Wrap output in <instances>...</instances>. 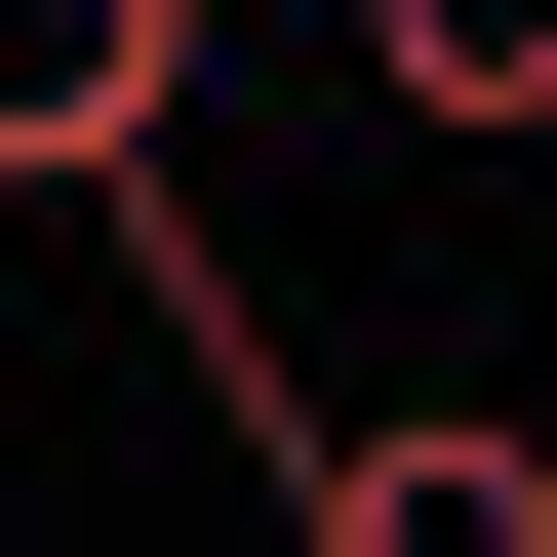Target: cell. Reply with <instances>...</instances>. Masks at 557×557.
<instances>
[{
	"label": "cell",
	"instance_id": "1",
	"mask_svg": "<svg viewBox=\"0 0 557 557\" xmlns=\"http://www.w3.org/2000/svg\"><path fill=\"white\" fill-rule=\"evenodd\" d=\"M278 557H557L518 398H278Z\"/></svg>",
	"mask_w": 557,
	"mask_h": 557
},
{
	"label": "cell",
	"instance_id": "2",
	"mask_svg": "<svg viewBox=\"0 0 557 557\" xmlns=\"http://www.w3.org/2000/svg\"><path fill=\"white\" fill-rule=\"evenodd\" d=\"M199 120V0H0V199L40 160H160Z\"/></svg>",
	"mask_w": 557,
	"mask_h": 557
},
{
	"label": "cell",
	"instance_id": "3",
	"mask_svg": "<svg viewBox=\"0 0 557 557\" xmlns=\"http://www.w3.org/2000/svg\"><path fill=\"white\" fill-rule=\"evenodd\" d=\"M359 81L438 120V160H557V0H359Z\"/></svg>",
	"mask_w": 557,
	"mask_h": 557
}]
</instances>
